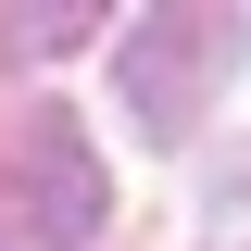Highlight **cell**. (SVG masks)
<instances>
[{
  "label": "cell",
  "mask_w": 251,
  "mask_h": 251,
  "mask_svg": "<svg viewBox=\"0 0 251 251\" xmlns=\"http://www.w3.org/2000/svg\"><path fill=\"white\" fill-rule=\"evenodd\" d=\"M214 13H151L138 25V50H126V113L151 126V138H176L188 100H201V75H214Z\"/></svg>",
  "instance_id": "6da1fadb"
},
{
  "label": "cell",
  "mask_w": 251,
  "mask_h": 251,
  "mask_svg": "<svg viewBox=\"0 0 251 251\" xmlns=\"http://www.w3.org/2000/svg\"><path fill=\"white\" fill-rule=\"evenodd\" d=\"M25 226H38V251L100 239V163H88V126H63V113H38V138H25Z\"/></svg>",
  "instance_id": "7a4b0ae2"
},
{
  "label": "cell",
  "mask_w": 251,
  "mask_h": 251,
  "mask_svg": "<svg viewBox=\"0 0 251 251\" xmlns=\"http://www.w3.org/2000/svg\"><path fill=\"white\" fill-rule=\"evenodd\" d=\"M88 25H100L88 0H63V13H0V38H13V50H25V63H50V50H75V38H88Z\"/></svg>",
  "instance_id": "3957f363"
}]
</instances>
